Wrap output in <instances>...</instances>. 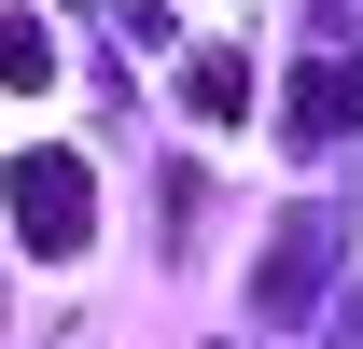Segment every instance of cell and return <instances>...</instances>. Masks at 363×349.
I'll return each mask as SVG.
<instances>
[{"mask_svg":"<svg viewBox=\"0 0 363 349\" xmlns=\"http://www.w3.org/2000/svg\"><path fill=\"white\" fill-rule=\"evenodd\" d=\"M0 210H14V238H28L43 265H70L98 238V168L70 154V140H28V154L0 168Z\"/></svg>","mask_w":363,"mask_h":349,"instance_id":"6da1fadb","label":"cell"},{"mask_svg":"<svg viewBox=\"0 0 363 349\" xmlns=\"http://www.w3.org/2000/svg\"><path fill=\"white\" fill-rule=\"evenodd\" d=\"M350 126H363V70H335V56H321V70H294V98H279V140H294V154H335Z\"/></svg>","mask_w":363,"mask_h":349,"instance_id":"7a4b0ae2","label":"cell"},{"mask_svg":"<svg viewBox=\"0 0 363 349\" xmlns=\"http://www.w3.org/2000/svg\"><path fill=\"white\" fill-rule=\"evenodd\" d=\"M182 112H196V126H238V112H252V56H238V43H196V56H182Z\"/></svg>","mask_w":363,"mask_h":349,"instance_id":"3957f363","label":"cell"},{"mask_svg":"<svg viewBox=\"0 0 363 349\" xmlns=\"http://www.w3.org/2000/svg\"><path fill=\"white\" fill-rule=\"evenodd\" d=\"M321 238H335L321 210H294V223H279V252H266V307H279V321H294V307L321 294Z\"/></svg>","mask_w":363,"mask_h":349,"instance_id":"277c9868","label":"cell"},{"mask_svg":"<svg viewBox=\"0 0 363 349\" xmlns=\"http://www.w3.org/2000/svg\"><path fill=\"white\" fill-rule=\"evenodd\" d=\"M0 84H56V43H43V14H0Z\"/></svg>","mask_w":363,"mask_h":349,"instance_id":"5b68a950","label":"cell"}]
</instances>
